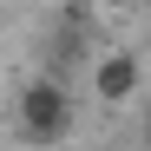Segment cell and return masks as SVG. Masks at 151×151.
<instances>
[{"label":"cell","instance_id":"obj_1","mask_svg":"<svg viewBox=\"0 0 151 151\" xmlns=\"http://www.w3.org/2000/svg\"><path fill=\"white\" fill-rule=\"evenodd\" d=\"M72 132V92L59 79H33L27 92H20V138L33 145H59Z\"/></svg>","mask_w":151,"mask_h":151},{"label":"cell","instance_id":"obj_2","mask_svg":"<svg viewBox=\"0 0 151 151\" xmlns=\"http://www.w3.org/2000/svg\"><path fill=\"white\" fill-rule=\"evenodd\" d=\"M138 53H105L99 59V99H105V105H125V99L138 92Z\"/></svg>","mask_w":151,"mask_h":151},{"label":"cell","instance_id":"obj_3","mask_svg":"<svg viewBox=\"0 0 151 151\" xmlns=\"http://www.w3.org/2000/svg\"><path fill=\"white\" fill-rule=\"evenodd\" d=\"M92 7H138V0H92Z\"/></svg>","mask_w":151,"mask_h":151}]
</instances>
